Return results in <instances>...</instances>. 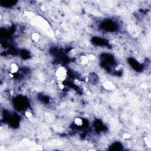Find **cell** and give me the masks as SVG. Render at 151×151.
Instances as JSON below:
<instances>
[{
    "label": "cell",
    "instance_id": "obj_1",
    "mask_svg": "<svg viewBox=\"0 0 151 151\" xmlns=\"http://www.w3.org/2000/svg\"><path fill=\"white\" fill-rule=\"evenodd\" d=\"M56 76L57 79L59 80L63 81L66 77V72L64 68L60 67L58 69L57 72H56Z\"/></svg>",
    "mask_w": 151,
    "mask_h": 151
}]
</instances>
